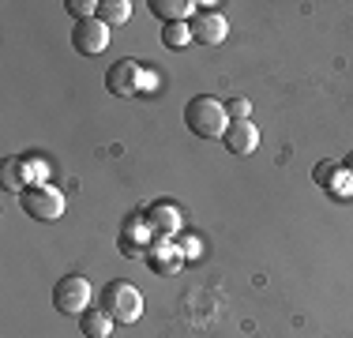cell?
<instances>
[{"label": "cell", "mask_w": 353, "mask_h": 338, "mask_svg": "<svg viewBox=\"0 0 353 338\" xmlns=\"http://www.w3.org/2000/svg\"><path fill=\"white\" fill-rule=\"evenodd\" d=\"M113 324H117V319L109 316L105 308H87L79 316V327H83V335H87V338H109V335H113Z\"/></svg>", "instance_id": "cell-15"}, {"label": "cell", "mask_w": 353, "mask_h": 338, "mask_svg": "<svg viewBox=\"0 0 353 338\" xmlns=\"http://www.w3.org/2000/svg\"><path fill=\"white\" fill-rule=\"evenodd\" d=\"M19 203H23V210H27V215L34 218V222H57V218L64 215V207H68L64 192H61V188H53L49 181L30 184V188L19 196Z\"/></svg>", "instance_id": "cell-3"}, {"label": "cell", "mask_w": 353, "mask_h": 338, "mask_svg": "<svg viewBox=\"0 0 353 338\" xmlns=\"http://www.w3.org/2000/svg\"><path fill=\"white\" fill-rule=\"evenodd\" d=\"M342 166H346V169H350V177H353V155H346V162H342Z\"/></svg>", "instance_id": "cell-21"}, {"label": "cell", "mask_w": 353, "mask_h": 338, "mask_svg": "<svg viewBox=\"0 0 353 338\" xmlns=\"http://www.w3.org/2000/svg\"><path fill=\"white\" fill-rule=\"evenodd\" d=\"M147 226H150V233L154 237H173V233H181V207L170 199H158V203H150L147 207Z\"/></svg>", "instance_id": "cell-13"}, {"label": "cell", "mask_w": 353, "mask_h": 338, "mask_svg": "<svg viewBox=\"0 0 353 338\" xmlns=\"http://www.w3.org/2000/svg\"><path fill=\"white\" fill-rule=\"evenodd\" d=\"M312 177H316L319 188H327L334 199H346L350 192H353V177H350V169H346V166H339V162H319V166L312 169Z\"/></svg>", "instance_id": "cell-12"}, {"label": "cell", "mask_w": 353, "mask_h": 338, "mask_svg": "<svg viewBox=\"0 0 353 338\" xmlns=\"http://www.w3.org/2000/svg\"><path fill=\"white\" fill-rule=\"evenodd\" d=\"M105 87H109V95H117V98H139L154 87V75H150V64L136 61V57H121V61L109 64Z\"/></svg>", "instance_id": "cell-2"}, {"label": "cell", "mask_w": 353, "mask_h": 338, "mask_svg": "<svg viewBox=\"0 0 353 338\" xmlns=\"http://www.w3.org/2000/svg\"><path fill=\"white\" fill-rule=\"evenodd\" d=\"M181 252H184V259H196L199 256V252H203V248H199V237H184V241H181Z\"/></svg>", "instance_id": "cell-20"}, {"label": "cell", "mask_w": 353, "mask_h": 338, "mask_svg": "<svg viewBox=\"0 0 353 338\" xmlns=\"http://www.w3.org/2000/svg\"><path fill=\"white\" fill-rule=\"evenodd\" d=\"M147 8L162 23H188L199 12V4H192V0H147Z\"/></svg>", "instance_id": "cell-14"}, {"label": "cell", "mask_w": 353, "mask_h": 338, "mask_svg": "<svg viewBox=\"0 0 353 338\" xmlns=\"http://www.w3.org/2000/svg\"><path fill=\"white\" fill-rule=\"evenodd\" d=\"M184 128L192 135H199V139H222L225 128H230V113L211 95L188 98V106H184Z\"/></svg>", "instance_id": "cell-1"}, {"label": "cell", "mask_w": 353, "mask_h": 338, "mask_svg": "<svg viewBox=\"0 0 353 338\" xmlns=\"http://www.w3.org/2000/svg\"><path fill=\"white\" fill-rule=\"evenodd\" d=\"M72 46H75V53H83V57H98L102 49L109 46V27L102 19H83V23H75V30H72Z\"/></svg>", "instance_id": "cell-9"}, {"label": "cell", "mask_w": 353, "mask_h": 338, "mask_svg": "<svg viewBox=\"0 0 353 338\" xmlns=\"http://www.w3.org/2000/svg\"><path fill=\"white\" fill-rule=\"evenodd\" d=\"M98 19L105 27H124L132 19V0H102L98 4Z\"/></svg>", "instance_id": "cell-16"}, {"label": "cell", "mask_w": 353, "mask_h": 338, "mask_svg": "<svg viewBox=\"0 0 353 338\" xmlns=\"http://www.w3.org/2000/svg\"><path fill=\"white\" fill-rule=\"evenodd\" d=\"M192 27V41H199V46H222L225 34H230V23H225L222 12H214L211 4H203L196 15L188 19Z\"/></svg>", "instance_id": "cell-7"}, {"label": "cell", "mask_w": 353, "mask_h": 338, "mask_svg": "<svg viewBox=\"0 0 353 338\" xmlns=\"http://www.w3.org/2000/svg\"><path fill=\"white\" fill-rule=\"evenodd\" d=\"M222 143L233 158H248V155H256V147H259V128L252 121H230Z\"/></svg>", "instance_id": "cell-11"}, {"label": "cell", "mask_w": 353, "mask_h": 338, "mask_svg": "<svg viewBox=\"0 0 353 338\" xmlns=\"http://www.w3.org/2000/svg\"><path fill=\"white\" fill-rule=\"evenodd\" d=\"M64 8H68V15H75V23H83V19H94L98 0H64Z\"/></svg>", "instance_id": "cell-18"}, {"label": "cell", "mask_w": 353, "mask_h": 338, "mask_svg": "<svg viewBox=\"0 0 353 338\" xmlns=\"http://www.w3.org/2000/svg\"><path fill=\"white\" fill-rule=\"evenodd\" d=\"M102 308L117 319V324H136L143 316V293L128 282H109L102 290Z\"/></svg>", "instance_id": "cell-4"}, {"label": "cell", "mask_w": 353, "mask_h": 338, "mask_svg": "<svg viewBox=\"0 0 353 338\" xmlns=\"http://www.w3.org/2000/svg\"><path fill=\"white\" fill-rule=\"evenodd\" d=\"M225 113H230V121H248V117H252V101L248 98H233L230 106H225Z\"/></svg>", "instance_id": "cell-19"}, {"label": "cell", "mask_w": 353, "mask_h": 338, "mask_svg": "<svg viewBox=\"0 0 353 338\" xmlns=\"http://www.w3.org/2000/svg\"><path fill=\"white\" fill-rule=\"evenodd\" d=\"M150 241H154V233H150V226H147V215H128V218L121 222L117 248H121L128 259H143V256H147Z\"/></svg>", "instance_id": "cell-6"}, {"label": "cell", "mask_w": 353, "mask_h": 338, "mask_svg": "<svg viewBox=\"0 0 353 338\" xmlns=\"http://www.w3.org/2000/svg\"><path fill=\"white\" fill-rule=\"evenodd\" d=\"M41 169L46 166H38V162H27V158H8L4 169H0V184H4L8 192H27L30 184H38V177H41Z\"/></svg>", "instance_id": "cell-10"}, {"label": "cell", "mask_w": 353, "mask_h": 338, "mask_svg": "<svg viewBox=\"0 0 353 338\" xmlns=\"http://www.w3.org/2000/svg\"><path fill=\"white\" fill-rule=\"evenodd\" d=\"M53 308L64 316H83L90 308V282L83 275H64L53 286Z\"/></svg>", "instance_id": "cell-5"}, {"label": "cell", "mask_w": 353, "mask_h": 338, "mask_svg": "<svg viewBox=\"0 0 353 338\" xmlns=\"http://www.w3.org/2000/svg\"><path fill=\"white\" fill-rule=\"evenodd\" d=\"M143 259H147V267L154 270V275H176V270L184 267V252L173 237H154Z\"/></svg>", "instance_id": "cell-8"}, {"label": "cell", "mask_w": 353, "mask_h": 338, "mask_svg": "<svg viewBox=\"0 0 353 338\" xmlns=\"http://www.w3.org/2000/svg\"><path fill=\"white\" fill-rule=\"evenodd\" d=\"M192 41V27L188 23H165V30H162V46L165 49H184Z\"/></svg>", "instance_id": "cell-17"}]
</instances>
